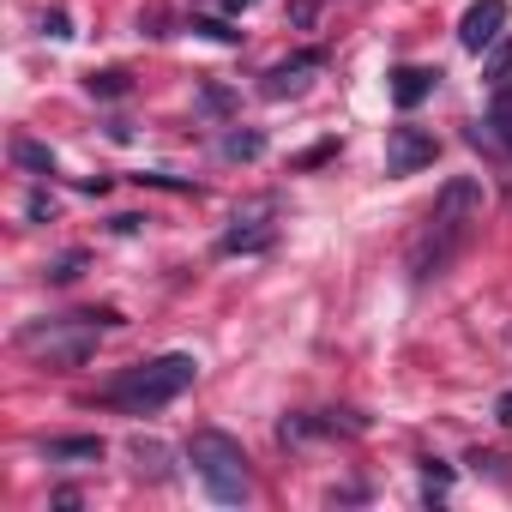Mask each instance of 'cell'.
I'll return each instance as SVG.
<instances>
[{"instance_id":"cell-1","label":"cell","mask_w":512,"mask_h":512,"mask_svg":"<svg viewBox=\"0 0 512 512\" xmlns=\"http://www.w3.org/2000/svg\"><path fill=\"white\" fill-rule=\"evenodd\" d=\"M476 223H482V181H476V175H452V181L440 187V199H434L428 223L416 229L410 253H404L410 284H434V278H446V272H452V260L470 247Z\"/></svg>"},{"instance_id":"cell-2","label":"cell","mask_w":512,"mask_h":512,"mask_svg":"<svg viewBox=\"0 0 512 512\" xmlns=\"http://www.w3.org/2000/svg\"><path fill=\"white\" fill-rule=\"evenodd\" d=\"M127 326L115 308H91V314H49V320H31L19 326V350L43 368H85L97 356V338Z\"/></svg>"},{"instance_id":"cell-3","label":"cell","mask_w":512,"mask_h":512,"mask_svg":"<svg viewBox=\"0 0 512 512\" xmlns=\"http://www.w3.org/2000/svg\"><path fill=\"white\" fill-rule=\"evenodd\" d=\"M193 380H199V362L181 356V350H169V356H151V362L121 368L97 398H103L109 410H121V416H157V410H169Z\"/></svg>"},{"instance_id":"cell-4","label":"cell","mask_w":512,"mask_h":512,"mask_svg":"<svg viewBox=\"0 0 512 512\" xmlns=\"http://www.w3.org/2000/svg\"><path fill=\"white\" fill-rule=\"evenodd\" d=\"M187 464H193V476L205 482V494H211L217 506H241V500L253 494L247 452H241V440L223 434V428H199V434L187 440Z\"/></svg>"},{"instance_id":"cell-5","label":"cell","mask_w":512,"mask_h":512,"mask_svg":"<svg viewBox=\"0 0 512 512\" xmlns=\"http://www.w3.org/2000/svg\"><path fill=\"white\" fill-rule=\"evenodd\" d=\"M314 73H326V49H296L290 61H278V67H266V73H260V97H266V103L302 97Z\"/></svg>"},{"instance_id":"cell-6","label":"cell","mask_w":512,"mask_h":512,"mask_svg":"<svg viewBox=\"0 0 512 512\" xmlns=\"http://www.w3.org/2000/svg\"><path fill=\"white\" fill-rule=\"evenodd\" d=\"M440 157V139L428 133V127H392L386 133V175H416V169H428Z\"/></svg>"},{"instance_id":"cell-7","label":"cell","mask_w":512,"mask_h":512,"mask_svg":"<svg viewBox=\"0 0 512 512\" xmlns=\"http://www.w3.org/2000/svg\"><path fill=\"white\" fill-rule=\"evenodd\" d=\"M320 434H368V416H356V410H320V416H284L278 422L284 446H308Z\"/></svg>"},{"instance_id":"cell-8","label":"cell","mask_w":512,"mask_h":512,"mask_svg":"<svg viewBox=\"0 0 512 512\" xmlns=\"http://www.w3.org/2000/svg\"><path fill=\"white\" fill-rule=\"evenodd\" d=\"M500 37H506V0H476V7L458 19V43H464L470 55L494 49Z\"/></svg>"},{"instance_id":"cell-9","label":"cell","mask_w":512,"mask_h":512,"mask_svg":"<svg viewBox=\"0 0 512 512\" xmlns=\"http://www.w3.org/2000/svg\"><path fill=\"white\" fill-rule=\"evenodd\" d=\"M266 211H272V199H266V205H253V211H241V217H235V229H229V235L217 241V253H223V260H235V253H266V247L278 241V229H272V223H260Z\"/></svg>"},{"instance_id":"cell-10","label":"cell","mask_w":512,"mask_h":512,"mask_svg":"<svg viewBox=\"0 0 512 512\" xmlns=\"http://www.w3.org/2000/svg\"><path fill=\"white\" fill-rule=\"evenodd\" d=\"M434 85H440V67H392V103L410 115V109H422L428 97H434Z\"/></svg>"},{"instance_id":"cell-11","label":"cell","mask_w":512,"mask_h":512,"mask_svg":"<svg viewBox=\"0 0 512 512\" xmlns=\"http://www.w3.org/2000/svg\"><path fill=\"white\" fill-rule=\"evenodd\" d=\"M43 458L49 464H103V440L97 434H61V440H43Z\"/></svg>"},{"instance_id":"cell-12","label":"cell","mask_w":512,"mask_h":512,"mask_svg":"<svg viewBox=\"0 0 512 512\" xmlns=\"http://www.w3.org/2000/svg\"><path fill=\"white\" fill-rule=\"evenodd\" d=\"M217 151H223L229 163H253V157H266V133H260V127H229V133L217 139Z\"/></svg>"},{"instance_id":"cell-13","label":"cell","mask_w":512,"mask_h":512,"mask_svg":"<svg viewBox=\"0 0 512 512\" xmlns=\"http://www.w3.org/2000/svg\"><path fill=\"white\" fill-rule=\"evenodd\" d=\"M85 266H91V253H85V247H67V253H55V260L43 266V278H49V284H79Z\"/></svg>"},{"instance_id":"cell-14","label":"cell","mask_w":512,"mask_h":512,"mask_svg":"<svg viewBox=\"0 0 512 512\" xmlns=\"http://www.w3.org/2000/svg\"><path fill=\"white\" fill-rule=\"evenodd\" d=\"M127 452H133V464H139V476H151V482H163V476H169V452H163L157 440H145V434H133V446H127Z\"/></svg>"},{"instance_id":"cell-15","label":"cell","mask_w":512,"mask_h":512,"mask_svg":"<svg viewBox=\"0 0 512 512\" xmlns=\"http://www.w3.org/2000/svg\"><path fill=\"white\" fill-rule=\"evenodd\" d=\"M85 91H91V97H127V91H133V73H121V67H103V73H97V67H91V73H85Z\"/></svg>"},{"instance_id":"cell-16","label":"cell","mask_w":512,"mask_h":512,"mask_svg":"<svg viewBox=\"0 0 512 512\" xmlns=\"http://www.w3.org/2000/svg\"><path fill=\"white\" fill-rule=\"evenodd\" d=\"M13 163L31 169V175H55V151L37 145V139H13Z\"/></svg>"},{"instance_id":"cell-17","label":"cell","mask_w":512,"mask_h":512,"mask_svg":"<svg viewBox=\"0 0 512 512\" xmlns=\"http://www.w3.org/2000/svg\"><path fill=\"white\" fill-rule=\"evenodd\" d=\"M488 127H494V139H500V151H512V85H506V91H494V109H488Z\"/></svg>"},{"instance_id":"cell-18","label":"cell","mask_w":512,"mask_h":512,"mask_svg":"<svg viewBox=\"0 0 512 512\" xmlns=\"http://www.w3.org/2000/svg\"><path fill=\"white\" fill-rule=\"evenodd\" d=\"M482 79H488L494 91H506V79H512V43H506V37L494 43V55H488V67H482Z\"/></svg>"},{"instance_id":"cell-19","label":"cell","mask_w":512,"mask_h":512,"mask_svg":"<svg viewBox=\"0 0 512 512\" xmlns=\"http://www.w3.org/2000/svg\"><path fill=\"white\" fill-rule=\"evenodd\" d=\"M139 187H163V193H199L193 181H181V175H163V169H145V175H133Z\"/></svg>"},{"instance_id":"cell-20","label":"cell","mask_w":512,"mask_h":512,"mask_svg":"<svg viewBox=\"0 0 512 512\" xmlns=\"http://www.w3.org/2000/svg\"><path fill=\"white\" fill-rule=\"evenodd\" d=\"M193 31H199V37H211V43H241V31H235L229 19H193Z\"/></svg>"},{"instance_id":"cell-21","label":"cell","mask_w":512,"mask_h":512,"mask_svg":"<svg viewBox=\"0 0 512 512\" xmlns=\"http://www.w3.org/2000/svg\"><path fill=\"white\" fill-rule=\"evenodd\" d=\"M37 25H43V37H55V43H67V37H73V19H67L61 7H49V13H43Z\"/></svg>"},{"instance_id":"cell-22","label":"cell","mask_w":512,"mask_h":512,"mask_svg":"<svg viewBox=\"0 0 512 512\" xmlns=\"http://www.w3.org/2000/svg\"><path fill=\"white\" fill-rule=\"evenodd\" d=\"M199 109H205V115H229V109H235V97H229L223 85H205V91H199Z\"/></svg>"},{"instance_id":"cell-23","label":"cell","mask_w":512,"mask_h":512,"mask_svg":"<svg viewBox=\"0 0 512 512\" xmlns=\"http://www.w3.org/2000/svg\"><path fill=\"white\" fill-rule=\"evenodd\" d=\"M470 464H476V470H488V476H494V482H506V488H512V470H506V464H512V458H500V452H476V458H470Z\"/></svg>"},{"instance_id":"cell-24","label":"cell","mask_w":512,"mask_h":512,"mask_svg":"<svg viewBox=\"0 0 512 512\" xmlns=\"http://www.w3.org/2000/svg\"><path fill=\"white\" fill-rule=\"evenodd\" d=\"M25 217H31V223H49V217H55V199H49V193H31V199H25Z\"/></svg>"},{"instance_id":"cell-25","label":"cell","mask_w":512,"mask_h":512,"mask_svg":"<svg viewBox=\"0 0 512 512\" xmlns=\"http://www.w3.org/2000/svg\"><path fill=\"white\" fill-rule=\"evenodd\" d=\"M145 223H151V217H139V211H121V217H109V229H115V235H139Z\"/></svg>"},{"instance_id":"cell-26","label":"cell","mask_w":512,"mask_h":512,"mask_svg":"<svg viewBox=\"0 0 512 512\" xmlns=\"http://www.w3.org/2000/svg\"><path fill=\"white\" fill-rule=\"evenodd\" d=\"M326 157H338V139H326V145H314V151L302 157V169H314V163H326Z\"/></svg>"},{"instance_id":"cell-27","label":"cell","mask_w":512,"mask_h":512,"mask_svg":"<svg viewBox=\"0 0 512 512\" xmlns=\"http://www.w3.org/2000/svg\"><path fill=\"white\" fill-rule=\"evenodd\" d=\"M49 506H61V512H73V506H79V488H55V494H49Z\"/></svg>"},{"instance_id":"cell-28","label":"cell","mask_w":512,"mask_h":512,"mask_svg":"<svg viewBox=\"0 0 512 512\" xmlns=\"http://www.w3.org/2000/svg\"><path fill=\"white\" fill-rule=\"evenodd\" d=\"M253 7V0H223V13H247Z\"/></svg>"},{"instance_id":"cell-29","label":"cell","mask_w":512,"mask_h":512,"mask_svg":"<svg viewBox=\"0 0 512 512\" xmlns=\"http://www.w3.org/2000/svg\"><path fill=\"white\" fill-rule=\"evenodd\" d=\"M500 422H512V392H506V398H500Z\"/></svg>"}]
</instances>
